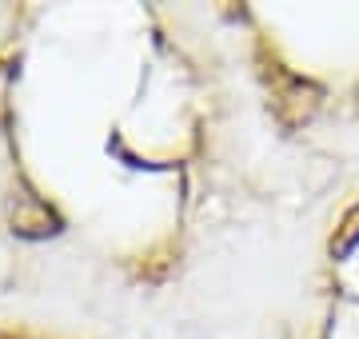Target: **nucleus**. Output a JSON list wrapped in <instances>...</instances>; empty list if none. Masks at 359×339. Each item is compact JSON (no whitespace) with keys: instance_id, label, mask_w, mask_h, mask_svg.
<instances>
[{"instance_id":"1","label":"nucleus","mask_w":359,"mask_h":339,"mask_svg":"<svg viewBox=\"0 0 359 339\" xmlns=\"http://www.w3.org/2000/svg\"><path fill=\"white\" fill-rule=\"evenodd\" d=\"M8 223L25 240H44V235L60 232V216L40 196H32L28 188H13V196H8Z\"/></svg>"},{"instance_id":"2","label":"nucleus","mask_w":359,"mask_h":339,"mask_svg":"<svg viewBox=\"0 0 359 339\" xmlns=\"http://www.w3.org/2000/svg\"><path fill=\"white\" fill-rule=\"evenodd\" d=\"M355 244H359V208H355V212H351V216L344 220L339 235L332 240V251H335V256H347V251L355 248Z\"/></svg>"},{"instance_id":"3","label":"nucleus","mask_w":359,"mask_h":339,"mask_svg":"<svg viewBox=\"0 0 359 339\" xmlns=\"http://www.w3.org/2000/svg\"><path fill=\"white\" fill-rule=\"evenodd\" d=\"M8 84H13V72L8 64H0V124L8 120Z\"/></svg>"}]
</instances>
